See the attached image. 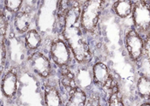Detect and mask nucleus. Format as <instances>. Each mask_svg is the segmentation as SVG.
<instances>
[{
    "mask_svg": "<svg viewBox=\"0 0 150 106\" xmlns=\"http://www.w3.org/2000/svg\"><path fill=\"white\" fill-rule=\"evenodd\" d=\"M81 6L75 1L66 11L63 34L76 60L87 63L91 60V51L84 36L81 23Z\"/></svg>",
    "mask_w": 150,
    "mask_h": 106,
    "instance_id": "1",
    "label": "nucleus"
},
{
    "mask_svg": "<svg viewBox=\"0 0 150 106\" xmlns=\"http://www.w3.org/2000/svg\"><path fill=\"white\" fill-rule=\"evenodd\" d=\"M105 0H86L81 11V23L84 31L93 33L100 20Z\"/></svg>",
    "mask_w": 150,
    "mask_h": 106,
    "instance_id": "2",
    "label": "nucleus"
},
{
    "mask_svg": "<svg viewBox=\"0 0 150 106\" xmlns=\"http://www.w3.org/2000/svg\"><path fill=\"white\" fill-rule=\"evenodd\" d=\"M132 19L135 29L140 34L150 31V4L146 0H138L134 4Z\"/></svg>",
    "mask_w": 150,
    "mask_h": 106,
    "instance_id": "3",
    "label": "nucleus"
},
{
    "mask_svg": "<svg viewBox=\"0 0 150 106\" xmlns=\"http://www.w3.org/2000/svg\"><path fill=\"white\" fill-rule=\"evenodd\" d=\"M125 47L129 58L134 62H138L143 56L144 39L134 28L128 31L125 36Z\"/></svg>",
    "mask_w": 150,
    "mask_h": 106,
    "instance_id": "4",
    "label": "nucleus"
},
{
    "mask_svg": "<svg viewBox=\"0 0 150 106\" xmlns=\"http://www.w3.org/2000/svg\"><path fill=\"white\" fill-rule=\"evenodd\" d=\"M28 64L35 74L41 77L46 78L51 74L50 61L41 52H34L28 59Z\"/></svg>",
    "mask_w": 150,
    "mask_h": 106,
    "instance_id": "5",
    "label": "nucleus"
},
{
    "mask_svg": "<svg viewBox=\"0 0 150 106\" xmlns=\"http://www.w3.org/2000/svg\"><path fill=\"white\" fill-rule=\"evenodd\" d=\"M69 46L62 39L54 40L52 43L50 53L53 62L59 67L66 66L70 61V52Z\"/></svg>",
    "mask_w": 150,
    "mask_h": 106,
    "instance_id": "6",
    "label": "nucleus"
},
{
    "mask_svg": "<svg viewBox=\"0 0 150 106\" xmlns=\"http://www.w3.org/2000/svg\"><path fill=\"white\" fill-rule=\"evenodd\" d=\"M93 78L96 85L102 88L111 90L116 83L108 70L106 65L103 62H97L93 68Z\"/></svg>",
    "mask_w": 150,
    "mask_h": 106,
    "instance_id": "7",
    "label": "nucleus"
},
{
    "mask_svg": "<svg viewBox=\"0 0 150 106\" xmlns=\"http://www.w3.org/2000/svg\"><path fill=\"white\" fill-rule=\"evenodd\" d=\"M2 93L7 98H12L17 91V74L15 69L8 71L2 79Z\"/></svg>",
    "mask_w": 150,
    "mask_h": 106,
    "instance_id": "8",
    "label": "nucleus"
},
{
    "mask_svg": "<svg viewBox=\"0 0 150 106\" xmlns=\"http://www.w3.org/2000/svg\"><path fill=\"white\" fill-rule=\"evenodd\" d=\"M133 8L134 3L132 0H117L113 4L112 10L117 16L126 18L132 14Z\"/></svg>",
    "mask_w": 150,
    "mask_h": 106,
    "instance_id": "9",
    "label": "nucleus"
},
{
    "mask_svg": "<svg viewBox=\"0 0 150 106\" xmlns=\"http://www.w3.org/2000/svg\"><path fill=\"white\" fill-rule=\"evenodd\" d=\"M30 22H31V16L29 12L26 11H19L16 12L14 23L18 32L24 33L28 31Z\"/></svg>",
    "mask_w": 150,
    "mask_h": 106,
    "instance_id": "10",
    "label": "nucleus"
},
{
    "mask_svg": "<svg viewBox=\"0 0 150 106\" xmlns=\"http://www.w3.org/2000/svg\"><path fill=\"white\" fill-rule=\"evenodd\" d=\"M60 84L69 93L73 89L76 87L75 74L68 69H63L60 72Z\"/></svg>",
    "mask_w": 150,
    "mask_h": 106,
    "instance_id": "11",
    "label": "nucleus"
},
{
    "mask_svg": "<svg viewBox=\"0 0 150 106\" xmlns=\"http://www.w3.org/2000/svg\"><path fill=\"white\" fill-rule=\"evenodd\" d=\"M87 97L85 93L79 87H76L69 93V98L67 106H84L86 105Z\"/></svg>",
    "mask_w": 150,
    "mask_h": 106,
    "instance_id": "12",
    "label": "nucleus"
},
{
    "mask_svg": "<svg viewBox=\"0 0 150 106\" xmlns=\"http://www.w3.org/2000/svg\"><path fill=\"white\" fill-rule=\"evenodd\" d=\"M45 104L48 106H59L62 105L61 98L56 87L46 86L45 88Z\"/></svg>",
    "mask_w": 150,
    "mask_h": 106,
    "instance_id": "13",
    "label": "nucleus"
},
{
    "mask_svg": "<svg viewBox=\"0 0 150 106\" xmlns=\"http://www.w3.org/2000/svg\"><path fill=\"white\" fill-rule=\"evenodd\" d=\"M25 44L27 47L31 50L37 49L41 44V37L40 34L35 29H31L26 32Z\"/></svg>",
    "mask_w": 150,
    "mask_h": 106,
    "instance_id": "14",
    "label": "nucleus"
},
{
    "mask_svg": "<svg viewBox=\"0 0 150 106\" xmlns=\"http://www.w3.org/2000/svg\"><path fill=\"white\" fill-rule=\"evenodd\" d=\"M138 93L142 98H150V78L146 75H141L137 83Z\"/></svg>",
    "mask_w": 150,
    "mask_h": 106,
    "instance_id": "15",
    "label": "nucleus"
},
{
    "mask_svg": "<svg viewBox=\"0 0 150 106\" xmlns=\"http://www.w3.org/2000/svg\"><path fill=\"white\" fill-rule=\"evenodd\" d=\"M110 97L108 98V105L111 106H124V102L120 94L117 86H114L110 90Z\"/></svg>",
    "mask_w": 150,
    "mask_h": 106,
    "instance_id": "16",
    "label": "nucleus"
},
{
    "mask_svg": "<svg viewBox=\"0 0 150 106\" xmlns=\"http://www.w3.org/2000/svg\"><path fill=\"white\" fill-rule=\"evenodd\" d=\"M23 4V0H4L5 8L11 12L19 11Z\"/></svg>",
    "mask_w": 150,
    "mask_h": 106,
    "instance_id": "17",
    "label": "nucleus"
},
{
    "mask_svg": "<svg viewBox=\"0 0 150 106\" xmlns=\"http://www.w3.org/2000/svg\"><path fill=\"white\" fill-rule=\"evenodd\" d=\"M149 65V69L150 71V31L147 34L146 38L144 39V50L142 56Z\"/></svg>",
    "mask_w": 150,
    "mask_h": 106,
    "instance_id": "18",
    "label": "nucleus"
},
{
    "mask_svg": "<svg viewBox=\"0 0 150 106\" xmlns=\"http://www.w3.org/2000/svg\"><path fill=\"white\" fill-rule=\"evenodd\" d=\"M7 29H8V21H7L6 17L4 15V14H2L1 18H0V34H1V38L6 37Z\"/></svg>",
    "mask_w": 150,
    "mask_h": 106,
    "instance_id": "19",
    "label": "nucleus"
},
{
    "mask_svg": "<svg viewBox=\"0 0 150 106\" xmlns=\"http://www.w3.org/2000/svg\"><path fill=\"white\" fill-rule=\"evenodd\" d=\"M5 38H1V63H2V69H3V64L4 61L6 58V45L4 41Z\"/></svg>",
    "mask_w": 150,
    "mask_h": 106,
    "instance_id": "20",
    "label": "nucleus"
},
{
    "mask_svg": "<svg viewBox=\"0 0 150 106\" xmlns=\"http://www.w3.org/2000/svg\"><path fill=\"white\" fill-rule=\"evenodd\" d=\"M100 98L98 96L96 95H92L90 96L88 99H87V102H86V105H100Z\"/></svg>",
    "mask_w": 150,
    "mask_h": 106,
    "instance_id": "21",
    "label": "nucleus"
},
{
    "mask_svg": "<svg viewBox=\"0 0 150 106\" xmlns=\"http://www.w3.org/2000/svg\"><path fill=\"white\" fill-rule=\"evenodd\" d=\"M73 0H61L60 1V5L62 7V9H65L66 6H68V4H70Z\"/></svg>",
    "mask_w": 150,
    "mask_h": 106,
    "instance_id": "22",
    "label": "nucleus"
},
{
    "mask_svg": "<svg viewBox=\"0 0 150 106\" xmlns=\"http://www.w3.org/2000/svg\"><path fill=\"white\" fill-rule=\"evenodd\" d=\"M149 4H150V0H149Z\"/></svg>",
    "mask_w": 150,
    "mask_h": 106,
    "instance_id": "23",
    "label": "nucleus"
}]
</instances>
